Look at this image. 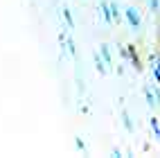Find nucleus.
<instances>
[{"label":"nucleus","mask_w":160,"mask_h":158,"mask_svg":"<svg viewBox=\"0 0 160 158\" xmlns=\"http://www.w3.org/2000/svg\"><path fill=\"white\" fill-rule=\"evenodd\" d=\"M126 20H129L131 27H135V29L140 27V14H138L133 7H126Z\"/></svg>","instance_id":"obj_1"},{"label":"nucleus","mask_w":160,"mask_h":158,"mask_svg":"<svg viewBox=\"0 0 160 158\" xmlns=\"http://www.w3.org/2000/svg\"><path fill=\"white\" fill-rule=\"evenodd\" d=\"M153 61H156V63H153V77L160 81V54H156Z\"/></svg>","instance_id":"obj_2"},{"label":"nucleus","mask_w":160,"mask_h":158,"mask_svg":"<svg viewBox=\"0 0 160 158\" xmlns=\"http://www.w3.org/2000/svg\"><path fill=\"white\" fill-rule=\"evenodd\" d=\"M144 97H147V104H149V106H156V97H153L151 88H144Z\"/></svg>","instance_id":"obj_3"},{"label":"nucleus","mask_w":160,"mask_h":158,"mask_svg":"<svg viewBox=\"0 0 160 158\" xmlns=\"http://www.w3.org/2000/svg\"><path fill=\"white\" fill-rule=\"evenodd\" d=\"M92 59H95V66H97V70L104 75V72H106V63H102V61H99V54H92Z\"/></svg>","instance_id":"obj_4"},{"label":"nucleus","mask_w":160,"mask_h":158,"mask_svg":"<svg viewBox=\"0 0 160 158\" xmlns=\"http://www.w3.org/2000/svg\"><path fill=\"white\" fill-rule=\"evenodd\" d=\"M108 7H111V16H113V20H120V9H117V5H115V3H108Z\"/></svg>","instance_id":"obj_5"},{"label":"nucleus","mask_w":160,"mask_h":158,"mask_svg":"<svg viewBox=\"0 0 160 158\" xmlns=\"http://www.w3.org/2000/svg\"><path fill=\"white\" fill-rule=\"evenodd\" d=\"M102 57H104L106 66H111V54H108V48H106V45H102Z\"/></svg>","instance_id":"obj_6"},{"label":"nucleus","mask_w":160,"mask_h":158,"mask_svg":"<svg viewBox=\"0 0 160 158\" xmlns=\"http://www.w3.org/2000/svg\"><path fill=\"white\" fill-rule=\"evenodd\" d=\"M122 120H124V126H126V129H129V131H133V124H131V120H129V113H126V111H122Z\"/></svg>","instance_id":"obj_7"},{"label":"nucleus","mask_w":160,"mask_h":158,"mask_svg":"<svg viewBox=\"0 0 160 158\" xmlns=\"http://www.w3.org/2000/svg\"><path fill=\"white\" fill-rule=\"evenodd\" d=\"M68 50H70V54H72V57L77 54V50H74V43H72V38H68Z\"/></svg>","instance_id":"obj_8"},{"label":"nucleus","mask_w":160,"mask_h":158,"mask_svg":"<svg viewBox=\"0 0 160 158\" xmlns=\"http://www.w3.org/2000/svg\"><path fill=\"white\" fill-rule=\"evenodd\" d=\"M151 129H153L156 133H160V124H158V120H156V118L151 120Z\"/></svg>","instance_id":"obj_9"},{"label":"nucleus","mask_w":160,"mask_h":158,"mask_svg":"<svg viewBox=\"0 0 160 158\" xmlns=\"http://www.w3.org/2000/svg\"><path fill=\"white\" fill-rule=\"evenodd\" d=\"M149 7H151V9H153V12H156V9L160 7V0H149Z\"/></svg>","instance_id":"obj_10"},{"label":"nucleus","mask_w":160,"mask_h":158,"mask_svg":"<svg viewBox=\"0 0 160 158\" xmlns=\"http://www.w3.org/2000/svg\"><path fill=\"white\" fill-rule=\"evenodd\" d=\"M63 16H66V20H68V25L72 27V16H70V12H68V9H66V12H63Z\"/></svg>","instance_id":"obj_11"}]
</instances>
